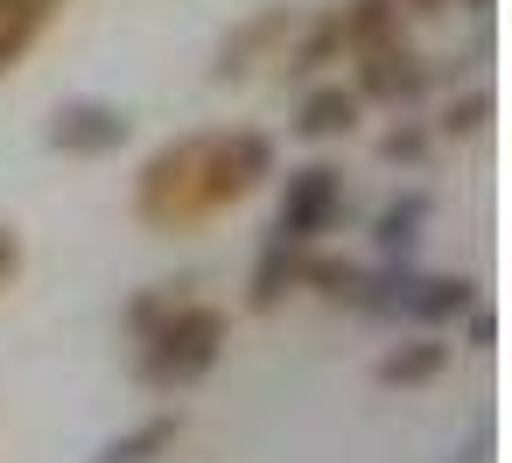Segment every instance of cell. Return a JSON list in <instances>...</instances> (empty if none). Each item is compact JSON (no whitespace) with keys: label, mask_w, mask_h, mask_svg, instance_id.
<instances>
[{"label":"cell","mask_w":512,"mask_h":463,"mask_svg":"<svg viewBox=\"0 0 512 463\" xmlns=\"http://www.w3.org/2000/svg\"><path fill=\"white\" fill-rule=\"evenodd\" d=\"M225 337H232V316H225L218 302H204V295H176V302L134 337V344H141V386H155V393H183V386H197L204 372H218Z\"/></svg>","instance_id":"cell-1"},{"label":"cell","mask_w":512,"mask_h":463,"mask_svg":"<svg viewBox=\"0 0 512 463\" xmlns=\"http://www.w3.org/2000/svg\"><path fill=\"white\" fill-rule=\"evenodd\" d=\"M274 183V141L260 127H211L197 141V218H218Z\"/></svg>","instance_id":"cell-2"},{"label":"cell","mask_w":512,"mask_h":463,"mask_svg":"<svg viewBox=\"0 0 512 463\" xmlns=\"http://www.w3.org/2000/svg\"><path fill=\"white\" fill-rule=\"evenodd\" d=\"M197 141L204 134H176V141H162L141 162V176H134V218L148 232H197L204 225L197 218Z\"/></svg>","instance_id":"cell-3"},{"label":"cell","mask_w":512,"mask_h":463,"mask_svg":"<svg viewBox=\"0 0 512 463\" xmlns=\"http://www.w3.org/2000/svg\"><path fill=\"white\" fill-rule=\"evenodd\" d=\"M337 225H344V169H330V162L288 169L281 204H274V239H288V246H323Z\"/></svg>","instance_id":"cell-4"},{"label":"cell","mask_w":512,"mask_h":463,"mask_svg":"<svg viewBox=\"0 0 512 463\" xmlns=\"http://www.w3.org/2000/svg\"><path fill=\"white\" fill-rule=\"evenodd\" d=\"M57 155H78V162H106L134 141V113L113 106V99H64L50 113V134H43Z\"/></svg>","instance_id":"cell-5"},{"label":"cell","mask_w":512,"mask_h":463,"mask_svg":"<svg viewBox=\"0 0 512 463\" xmlns=\"http://www.w3.org/2000/svg\"><path fill=\"white\" fill-rule=\"evenodd\" d=\"M351 64H358L351 92H358V99H372V106H414V99L428 92V64L407 50V36L372 43V50H358Z\"/></svg>","instance_id":"cell-6"},{"label":"cell","mask_w":512,"mask_h":463,"mask_svg":"<svg viewBox=\"0 0 512 463\" xmlns=\"http://www.w3.org/2000/svg\"><path fill=\"white\" fill-rule=\"evenodd\" d=\"M288 36H295V15H288V8H260L239 36H225V50H218V64H211V78H218V85L246 78L253 64H267L274 50H288Z\"/></svg>","instance_id":"cell-7"},{"label":"cell","mask_w":512,"mask_h":463,"mask_svg":"<svg viewBox=\"0 0 512 463\" xmlns=\"http://www.w3.org/2000/svg\"><path fill=\"white\" fill-rule=\"evenodd\" d=\"M428 218H435V197H428V190H400V197H386L379 218H372V246H379V260H414V246L428 239Z\"/></svg>","instance_id":"cell-8"},{"label":"cell","mask_w":512,"mask_h":463,"mask_svg":"<svg viewBox=\"0 0 512 463\" xmlns=\"http://www.w3.org/2000/svg\"><path fill=\"white\" fill-rule=\"evenodd\" d=\"M358 113H365V99H358L344 78H330V85H309V99H302V113H295V134H302V141H344V134L358 127Z\"/></svg>","instance_id":"cell-9"},{"label":"cell","mask_w":512,"mask_h":463,"mask_svg":"<svg viewBox=\"0 0 512 463\" xmlns=\"http://www.w3.org/2000/svg\"><path fill=\"white\" fill-rule=\"evenodd\" d=\"M64 15V0H0V78H8Z\"/></svg>","instance_id":"cell-10"},{"label":"cell","mask_w":512,"mask_h":463,"mask_svg":"<svg viewBox=\"0 0 512 463\" xmlns=\"http://www.w3.org/2000/svg\"><path fill=\"white\" fill-rule=\"evenodd\" d=\"M176 442H183V414H176V407H162V414L134 421L127 435H113V442H106L92 463H162Z\"/></svg>","instance_id":"cell-11"},{"label":"cell","mask_w":512,"mask_h":463,"mask_svg":"<svg viewBox=\"0 0 512 463\" xmlns=\"http://www.w3.org/2000/svg\"><path fill=\"white\" fill-rule=\"evenodd\" d=\"M302 253H309V246L267 239L260 260H253V281H246V309H281V295L302 288Z\"/></svg>","instance_id":"cell-12"},{"label":"cell","mask_w":512,"mask_h":463,"mask_svg":"<svg viewBox=\"0 0 512 463\" xmlns=\"http://www.w3.org/2000/svg\"><path fill=\"white\" fill-rule=\"evenodd\" d=\"M442 372H449L442 330H421V337H407V344H393V351L379 358V386H428V379H442Z\"/></svg>","instance_id":"cell-13"},{"label":"cell","mask_w":512,"mask_h":463,"mask_svg":"<svg viewBox=\"0 0 512 463\" xmlns=\"http://www.w3.org/2000/svg\"><path fill=\"white\" fill-rule=\"evenodd\" d=\"M337 29H344V50H372L386 36H400V0H344L337 8Z\"/></svg>","instance_id":"cell-14"},{"label":"cell","mask_w":512,"mask_h":463,"mask_svg":"<svg viewBox=\"0 0 512 463\" xmlns=\"http://www.w3.org/2000/svg\"><path fill=\"white\" fill-rule=\"evenodd\" d=\"M344 29H337V8H323L302 36H288V71H323V64H344Z\"/></svg>","instance_id":"cell-15"},{"label":"cell","mask_w":512,"mask_h":463,"mask_svg":"<svg viewBox=\"0 0 512 463\" xmlns=\"http://www.w3.org/2000/svg\"><path fill=\"white\" fill-rule=\"evenodd\" d=\"M491 106H498L491 92H470V99H449V113H442V134H449V141H477V134L491 127Z\"/></svg>","instance_id":"cell-16"},{"label":"cell","mask_w":512,"mask_h":463,"mask_svg":"<svg viewBox=\"0 0 512 463\" xmlns=\"http://www.w3.org/2000/svg\"><path fill=\"white\" fill-rule=\"evenodd\" d=\"M22 267H29V239H22V225H0V295L22 281Z\"/></svg>","instance_id":"cell-17"},{"label":"cell","mask_w":512,"mask_h":463,"mask_svg":"<svg viewBox=\"0 0 512 463\" xmlns=\"http://www.w3.org/2000/svg\"><path fill=\"white\" fill-rule=\"evenodd\" d=\"M176 295H183V288H176V281H162V288H148V295H141V302H134V309H127V330H134V337H141V330H148V323H155V316H162V309H169V302H176Z\"/></svg>","instance_id":"cell-18"},{"label":"cell","mask_w":512,"mask_h":463,"mask_svg":"<svg viewBox=\"0 0 512 463\" xmlns=\"http://www.w3.org/2000/svg\"><path fill=\"white\" fill-rule=\"evenodd\" d=\"M463 323H470V330H463V337H470V351H491V344H498V309H491L484 295L463 309Z\"/></svg>","instance_id":"cell-19"},{"label":"cell","mask_w":512,"mask_h":463,"mask_svg":"<svg viewBox=\"0 0 512 463\" xmlns=\"http://www.w3.org/2000/svg\"><path fill=\"white\" fill-rule=\"evenodd\" d=\"M421 155H428V134H414V127L386 134V162H421Z\"/></svg>","instance_id":"cell-20"},{"label":"cell","mask_w":512,"mask_h":463,"mask_svg":"<svg viewBox=\"0 0 512 463\" xmlns=\"http://www.w3.org/2000/svg\"><path fill=\"white\" fill-rule=\"evenodd\" d=\"M442 8H456V0H400V15H442Z\"/></svg>","instance_id":"cell-21"},{"label":"cell","mask_w":512,"mask_h":463,"mask_svg":"<svg viewBox=\"0 0 512 463\" xmlns=\"http://www.w3.org/2000/svg\"><path fill=\"white\" fill-rule=\"evenodd\" d=\"M456 8H470V15H484V8H491V0H456Z\"/></svg>","instance_id":"cell-22"}]
</instances>
